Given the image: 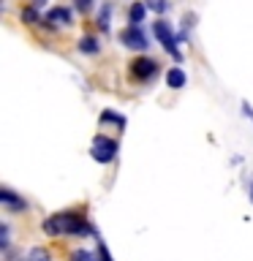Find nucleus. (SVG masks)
<instances>
[{"instance_id":"1","label":"nucleus","mask_w":253,"mask_h":261,"mask_svg":"<svg viewBox=\"0 0 253 261\" xmlns=\"http://www.w3.org/2000/svg\"><path fill=\"white\" fill-rule=\"evenodd\" d=\"M44 231L46 234H79V237H87L93 234V228L85 218L73 215V212H65V215H55V218H46L44 220Z\"/></svg>"},{"instance_id":"2","label":"nucleus","mask_w":253,"mask_h":261,"mask_svg":"<svg viewBox=\"0 0 253 261\" xmlns=\"http://www.w3.org/2000/svg\"><path fill=\"white\" fill-rule=\"evenodd\" d=\"M153 33L163 44V49H166L169 55H174V60H183V55H180V49H177V41H174V36H171V28L166 22H153Z\"/></svg>"},{"instance_id":"3","label":"nucleus","mask_w":253,"mask_h":261,"mask_svg":"<svg viewBox=\"0 0 253 261\" xmlns=\"http://www.w3.org/2000/svg\"><path fill=\"white\" fill-rule=\"evenodd\" d=\"M114 155H117V142H112V139H106V136H95L93 158L98 163H109V161H114Z\"/></svg>"},{"instance_id":"4","label":"nucleus","mask_w":253,"mask_h":261,"mask_svg":"<svg viewBox=\"0 0 253 261\" xmlns=\"http://www.w3.org/2000/svg\"><path fill=\"white\" fill-rule=\"evenodd\" d=\"M131 73H134L136 79H150L158 73V63H155L153 57H139V60L131 63Z\"/></svg>"},{"instance_id":"5","label":"nucleus","mask_w":253,"mask_h":261,"mask_svg":"<svg viewBox=\"0 0 253 261\" xmlns=\"http://www.w3.org/2000/svg\"><path fill=\"white\" fill-rule=\"evenodd\" d=\"M122 44H125L128 49H144L147 46V36L136 28V24H131V28L122 30Z\"/></svg>"},{"instance_id":"6","label":"nucleus","mask_w":253,"mask_h":261,"mask_svg":"<svg viewBox=\"0 0 253 261\" xmlns=\"http://www.w3.org/2000/svg\"><path fill=\"white\" fill-rule=\"evenodd\" d=\"M46 22L49 24H71V11L65 6H57L46 14Z\"/></svg>"},{"instance_id":"7","label":"nucleus","mask_w":253,"mask_h":261,"mask_svg":"<svg viewBox=\"0 0 253 261\" xmlns=\"http://www.w3.org/2000/svg\"><path fill=\"white\" fill-rule=\"evenodd\" d=\"M0 201H3L6 207H11V210H24V201H22L14 191H8V188H3V191H0Z\"/></svg>"},{"instance_id":"8","label":"nucleus","mask_w":253,"mask_h":261,"mask_svg":"<svg viewBox=\"0 0 253 261\" xmlns=\"http://www.w3.org/2000/svg\"><path fill=\"white\" fill-rule=\"evenodd\" d=\"M166 82H169V87L180 90V87L185 85V73H183V68H171V71L166 73Z\"/></svg>"},{"instance_id":"9","label":"nucleus","mask_w":253,"mask_h":261,"mask_svg":"<svg viewBox=\"0 0 253 261\" xmlns=\"http://www.w3.org/2000/svg\"><path fill=\"white\" fill-rule=\"evenodd\" d=\"M144 3H134V6H131V11H128V19L131 22H134L136 24V28H139V22H144Z\"/></svg>"},{"instance_id":"10","label":"nucleus","mask_w":253,"mask_h":261,"mask_svg":"<svg viewBox=\"0 0 253 261\" xmlns=\"http://www.w3.org/2000/svg\"><path fill=\"white\" fill-rule=\"evenodd\" d=\"M79 49H82V52H87V55H95V52H98V41L90 38V36H85V38L79 41Z\"/></svg>"},{"instance_id":"11","label":"nucleus","mask_w":253,"mask_h":261,"mask_svg":"<svg viewBox=\"0 0 253 261\" xmlns=\"http://www.w3.org/2000/svg\"><path fill=\"white\" fill-rule=\"evenodd\" d=\"M109 19H112V6H104L101 8V16H98V28L109 30Z\"/></svg>"},{"instance_id":"12","label":"nucleus","mask_w":253,"mask_h":261,"mask_svg":"<svg viewBox=\"0 0 253 261\" xmlns=\"http://www.w3.org/2000/svg\"><path fill=\"white\" fill-rule=\"evenodd\" d=\"M24 261H49V253L44 250V248H33L30 253H28V258Z\"/></svg>"},{"instance_id":"13","label":"nucleus","mask_w":253,"mask_h":261,"mask_svg":"<svg viewBox=\"0 0 253 261\" xmlns=\"http://www.w3.org/2000/svg\"><path fill=\"white\" fill-rule=\"evenodd\" d=\"M22 22H28V24H36V22H38V11H36L33 6H28V8L22 11Z\"/></svg>"},{"instance_id":"14","label":"nucleus","mask_w":253,"mask_h":261,"mask_svg":"<svg viewBox=\"0 0 253 261\" xmlns=\"http://www.w3.org/2000/svg\"><path fill=\"white\" fill-rule=\"evenodd\" d=\"M144 6H147V8H153V11H158V14H163V11L169 8L166 0H144Z\"/></svg>"},{"instance_id":"15","label":"nucleus","mask_w":253,"mask_h":261,"mask_svg":"<svg viewBox=\"0 0 253 261\" xmlns=\"http://www.w3.org/2000/svg\"><path fill=\"white\" fill-rule=\"evenodd\" d=\"M73 261H98L93 253H87V250H77L73 253Z\"/></svg>"},{"instance_id":"16","label":"nucleus","mask_w":253,"mask_h":261,"mask_svg":"<svg viewBox=\"0 0 253 261\" xmlns=\"http://www.w3.org/2000/svg\"><path fill=\"white\" fill-rule=\"evenodd\" d=\"M77 8H79L82 14H87L90 8H93V0H77Z\"/></svg>"},{"instance_id":"17","label":"nucleus","mask_w":253,"mask_h":261,"mask_svg":"<svg viewBox=\"0 0 253 261\" xmlns=\"http://www.w3.org/2000/svg\"><path fill=\"white\" fill-rule=\"evenodd\" d=\"M250 201H253V191H250Z\"/></svg>"}]
</instances>
